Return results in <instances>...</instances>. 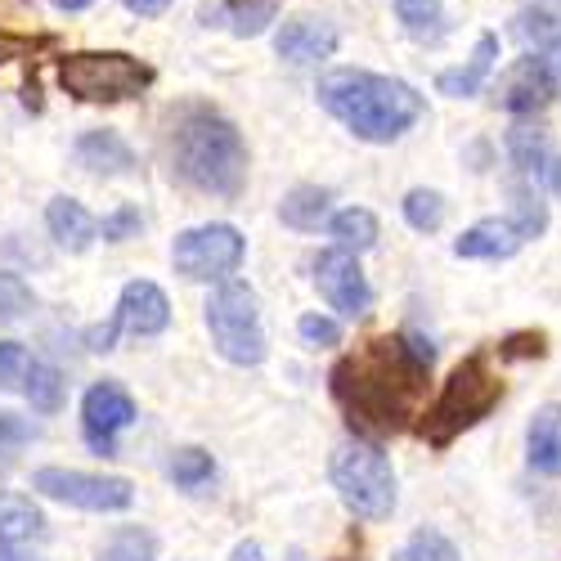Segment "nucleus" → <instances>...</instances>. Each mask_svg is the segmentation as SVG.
<instances>
[{
    "instance_id": "f257e3e1",
    "label": "nucleus",
    "mask_w": 561,
    "mask_h": 561,
    "mask_svg": "<svg viewBox=\"0 0 561 561\" xmlns=\"http://www.w3.org/2000/svg\"><path fill=\"white\" fill-rule=\"evenodd\" d=\"M432 342L423 337H373L364 351L333 368V396L346 409L351 427L364 436H396L417 409V396L432 373Z\"/></svg>"
},
{
    "instance_id": "f03ea898",
    "label": "nucleus",
    "mask_w": 561,
    "mask_h": 561,
    "mask_svg": "<svg viewBox=\"0 0 561 561\" xmlns=\"http://www.w3.org/2000/svg\"><path fill=\"white\" fill-rule=\"evenodd\" d=\"M171 171L198 194L239 198L248 190V145L239 126L207 104H180L171 113Z\"/></svg>"
},
{
    "instance_id": "7ed1b4c3",
    "label": "nucleus",
    "mask_w": 561,
    "mask_h": 561,
    "mask_svg": "<svg viewBox=\"0 0 561 561\" xmlns=\"http://www.w3.org/2000/svg\"><path fill=\"white\" fill-rule=\"evenodd\" d=\"M314 95L346 130H355V139H364V145H391V139H400L427 108L409 81L364 72V68H337L329 77H319Z\"/></svg>"
},
{
    "instance_id": "20e7f679",
    "label": "nucleus",
    "mask_w": 561,
    "mask_h": 561,
    "mask_svg": "<svg viewBox=\"0 0 561 561\" xmlns=\"http://www.w3.org/2000/svg\"><path fill=\"white\" fill-rule=\"evenodd\" d=\"M499 400H503V378L490 368V355L485 351L467 355L445 378L432 409L423 413V440L432 449H449L462 432H472L481 417H490Z\"/></svg>"
},
{
    "instance_id": "39448f33",
    "label": "nucleus",
    "mask_w": 561,
    "mask_h": 561,
    "mask_svg": "<svg viewBox=\"0 0 561 561\" xmlns=\"http://www.w3.org/2000/svg\"><path fill=\"white\" fill-rule=\"evenodd\" d=\"M329 481L337 490V499L355 512L359 522H387L396 512V472H391V458L364 440L351 436L333 449L329 458Z\"/></svg>"
},
{
    "instance_id": "423d86ee",
    "label": "nucleus",
    "mask_w": 561,
    "mask_h": 561,
    "mask_svg": "<svg viewBox=\"0 0 561 561\" xmlns=\"http://www.w3.org/2000/svg\"><path fill=\"white\" fill-rule=\"evenodd\" d=\"M59 85L81 104H122L153 85V68L126 50H77L59 59Z\"/></svg>"
},
{
    "instance_id": "0eeeda50",
    "label": "nucleus",
    "mask_w": 561,
    "mask_h": 561,
    "mask_svg": "<svg viewBox=\"0 0 561 561\" xmlns=\"http://www.w3.org/2000/svg\"><path fill=\"white\" fill-rule=\"evenodd\" d=\"M207 333L211 346L239 368H256L270 355L265 329H261V301L248 284L229 278L207 297Z\"/></svg>"
},
{
    "instance_id": "6e6552de",
    "label": "nucleus",
    "mask_w": 561,
    "mask_h": 561,
    "mask_svg": "<svg viewBox=\"0 0 561 561\" xmlns=\"http://www.w3.org/2000/svg\"><path fill=\"white\" fill-rule=\"evenodd\" d=\"M243 252H248L243 233L216 220V225H194V229L175 233L171 265L180 278H190V284H216V278H225L243 265Z\"/></svg>"
},
{
    "instance_id": "1a4fd4ad",
    "label": "nucleus",
    "mask_w": 561,
    "mask_h": 561,
    "mask_svg": "<svg viewBox=\"0 0 561 561\" xmlns=\"http://www.w3.org/2000/svg\"><path fill=\"white\" fill-rule=\"evenodd\" d=\"M32 490L41 499H55L81 512H126L135 503V485L126 477L104 472H77V467H36Z\"/></svg>"
},
{
    "instance_id": "9d476101",
    "label": "nucleus",
    "mask_w": 561,
    "mask_h": 561,
    "mask_svg": "<svg viewBox=\"0 0 561 561\" xmlns=\"http://www.w3.org/2000/svg\"><path fill=\"white\" fill-rule=\"evenodd\" d=\"M135 423V400L122 382H95L81 396V432L95 454H113L117 436Z\"/></svg>"
},
{
    "instance_id": "9b49d317",
    "label": "nucleus",
    "mask_w": 561,
    "mask_h": 561,
    "mask_svg": "<svg viewBox=\"0 0 561 561\" xmlns=\"http://www.w3.org/2000/svg\"><path fill=\"white\" fill-rule=\"evenodd\" d=\"M314 284H319L323 301H329L342 319H359V314H368V306H373L368 274L359 270V256H355V252H342V248L323 252V256L314 261Z\"/></svg>"
},
{
    "instance_id": "f8f14e48",
    "label": "nucleus",
    "mask_w": 561,
    "mask_h": 561,
    "mask_svg": "<svg viewBox=\"0 0 561 561\" xmlns=\"http://www.w3.org/2000/svg\"><path fill=\"white\" fill-rule=\"evenodd\" d=\"M557 90H561V77L552 72V64L539 59V55H526L499 77V95L494 100L507 113L530 117V113H539V108H548L557 100Z\"/></svg>"
},
{
    "instance_id": "ddd939ff",
    "label": "nucleus",
    "mask_w": 561,
    "mask_h": 561,
    "mask_svg": "<svg viewBox=\"0 0 561 561\" xmlns=\"http://www.w3.org/2000/svg\"><path fill=\"white\" fill-rule=\"evenodd\" d=\"M507 158H512V167H517L526 180H535L539 190L561 198V149L548 139L543 126H526V122L512 126L507 130Z\"/></svg>"
},
{
    "instance_id": "4468645a",
    "label": "nucleus",
    "mask_w": 561,
    "mask_h": 561,
    "mask_svg": "<svg viewBox=\"0 0 561 561\" xmlns=\"http://www.w3.org/2000/svg\"><path fill=\"white\" fill-rule=\"evenodd\" d=\"M113 319L130 337H158L171 323V301H167V293L158 284H149V278H130V284L122 288V297H117V314Z\"/></svg>"
},
{
    "instance_id": "2eb2a0df",
    "label": "nucleus",
    "mask_w": 561,
    "mask_h": 561,
    "mask_svg": "<svg viewBox=\"0 0 561 561\" xmlns=\"http://www.w3.org/2000/svg\"><path fill=\"white\" fill-rule=\"evenodd\" d=\"M337 41L342 36L329 19H288L274 36V50L288 64H319V59H333Z\"/></svg>"
},
{
    "instance_id": "dca6fc26",
    "label": "nucleus",
    "mask_w": 561,
    "mask_h": 561,
    "mask_svg": "<svg viewBox=\"0 0 561 561\" xmlns=\"http://www.w3.org/2000/svg\"><path fill=\"white\" fill-rule=\"evenodd\" d=\"M526 243V233L512 225V220H477L472 229H462L458 239H454V256L462 261H507V256H517Z\"/></svg>"
},
{
    "instance_id": "f3484780",
    "label": "nucleus",
    "mask_w": 561,
    "mask_h": 561,
    "mask_svg": "<svg viewBox=\"0 0 561 561\" xmlns=\"http://www.w3.org/2000/svg\"><path fill=\"white\" fill-rule=\"evenodd\" d=\"M72 158H77L81 171L104 175V180H113V175H130V171H135V153H130V145H126L117 130H85V135L77 139Z\"/></svg>"
},
{
    "instance_id": "a211bd4d",
    "label": "nucleus",
    "mask_w": 561,
    "mask_h": 561,
    "mask_svg": "<svg viewBox=\"0 0 561 561\" xmlns=\"http://www.w3.org/2000/svg\"><path fill=\"white\" fill-rule=\"evenodd\" d=\"M494 64H499V36L494 32H481L472 59H467L462 68H445L436 77V90H440V95H449V100H472V95H481V90H485Z\"/></svg>"
},
{
    "instance_id": "6ab92c4d",
    "label": "nucleus",
    "mask_w": 561,
    "mask_h": 561,
    "mask_svg": "<svg viewBox=\"0 0 561 561\" xmlns=\"http://www.w3.org/2000/svg\"><path fill=\"white\" fill-rule=\"evenodd\" d=\"M45 229H50V239L64 248V252H85L90 243H95V233H100V225H95V216H90L77 198H50V207H45Z\"/></svg>"
},
{
    "instance_id": "aec40b11",
    "label": "nucleus",
    "mask_w": 561,
    "mask_h": 561,
    "mask_svg": "<svg viewBox=\"0 0 561 561\" xmlns=\"http://www.w3.org/2000/svg\"><path fill=\"white\" fill-rule=\"evenodd\" d=\"M526 462L543 477H561V404L535 409L530 427H526Z\"/></svg>"
},
{
    "instance_id": "412c9836",
    "label": "nucleus",
    "mask_w": 561,
    "mask_h": 561,
    "mask_svg": "<svg viewBox=\"0 0 561 561\" xmlns=\"http://www.w3.org/2000/svg\"><path fill=\"white\" fill-rule=\"evenodd\" d=\"M278 220L288 229L314 233L319 225L333 220V194L323 190V184H297V190H288L284 203H278Z\"/></svg>"
},
{
    "instance_id": "4be33fe9",
    "label": "nucleus",
    "mask_w": 561,
    "mask_h": 561,
    "mask_svg": "<svg viewBox=\"0 0 561 561\" xmlns=\"http://www.w3.org/2000/svg\"><path fill=\"white\" fill-rule=\"evenodd\" d=\"M45 539V517L32 499L0 494V548H32Z\"/></svg>"
},
{
    "instance_id": "5701e85b",
    "label": "nucleus",
    "mask_w": 561,
    "mask_h": 561,
    "mask_svg": "<svg viewBox=\"0 0 561 561\" xmlns=\"http://www.w3.org/2000/svg\"><path fill=\"white\" fill-rule=\"evenodd\" d=\"M329 233L337 239L342 252L359 256V252H368L373 243H378V216H373L368 207H342V211H333Z\"/></svg>"
},
{
    "instance_id": "b1692460",
    "label": "nucleus",
    "mask_w": 561,
    "mask_h": 561,
    "mask_svg": "<svg viewBox=\"0 0 561 561\" xmlns=\"http://www.w3.org/2000/svg\"><path fill=\"white\" fill-rule=\"evenodd\" d=\"M507 220L517 225L526 239H539V233L548 229V203H543L535 180H517V184H512V216Z\"/></svg>"
},
{
    "instance_id": "393cba45",
    "label": "nucleus",
    "mask_w": 561,
    "mask_h": 561,
    "mask_svg": "<svg viewBox=\"0 0 561 561\" xmlns=\"http://www.w3.org/2000/svg\"><path fill=\"white\" fill-rule=\"evenodd\" d=\"M396 19L413 41H440L445 32V5L440 0H396Z\"/></svg>"
},
{
    "instance_id": "a878e982",
    "label": "nucleus",
    "mask_w": 561,
    "mask_h": 561,
    "mask_svg": "<svg viewBox=\"0 0 561 561\" xmlns=\"http://www.w3.org/2000/svg\"><path fill=\"white\" fill-rule=\"evenodd\" d=\"M23 396L32 400L36 413H55V409L64 404V378H59V368L45 364V359H32L27 382H23Z\"/></svg>"
},
{
    "instance_id": "bb28decb",
    "label": "nucleus",
    "mask_w": 561,
    "mask_h": 561,
    "mask_svg": "<svg viewBox=\"0 0 561 561\" xmlns=\"http://www.w3.org/2000/svg\"><path fill=\"white\" fill-rule=\"evenodd\" d=\"M400 211H404L409 229H417V233H436L445 225V198L436 190H409Z\"/></svg>"
},
{
    "instance_id": "cd10ccee",
    "label": "nucleus",
    "mask_w": 561,
    "mask_h": 561,
    "mask_svg": "<svg viewBox=\"0 0 561 561\" xmlns=\"http://www.w3.org/2000/svg\"><path fill=\"white\" fill-rule=\"evenodd\" d=\"M396 561H462L454 539L440 535L436 526H423V530H413V539L396 552Z\"/></svg>"
},
{
    "instance_id": "c85d7f7f",
    "label": "nucleus",
    "mask_w": 561,
    "mask_h": 561,
    "mask_svg": "<svg viewBox=\"0 0 561 561\" xmlns=\"http://www.w3.org/2000/svg\"><path fill=\"white\" fill-rule=\"evenodd\" d=\"M171 481L180 485V490H198V485H207L211 481V472H216V458L207 454V449H175V458H171Z\"/></svg>"
},
{
    "instance_id": "c756f323",
    "label": "nucleus",
    "mask_w": 561,
    "mask_h": 561,
    "mask_svg": "<svg viewBox=\"0 0 561 561\" xmlns=\"http://www.w3.org/2000/svg\"><path fill=\"white\" fill-rule=\"evenodd\" d=\"M153 557H158V539L149 530H135V526L117 530L100 552V561H153Z\"/></svg>"
},
{
    "instance_id": "7c9ffc66",
    "label": "nucleus",
    "mask_w": 561,
    "mask_h": 561,
    "mask_svg": "<svg viewBox=\"0 0 561 561\" xmlns=\"http://www.w3.org/2000/svg\"><path fill=\"white\" fill-rule=\"evenodd\" d=\"M233 36H261L274 23V0H233L225 10Z\"/></svg>"
},
{
    "instance_id": "2f4dec72",
    "label": "nucleus",
    "mask_w": 561,
    "mask_h": 561,
    "mask_svg": "<svg viewBox=\"0 0 561 561\" xmlns=\"http://www.w3.org/2000/svg\"><path fill=\"white\" fill-rule=\"evenodd\" d=\"M297 333H301L306 346H319V351L342 346V323L329 319V314H301V319H297Z\"/></svg>"
},
{
    "instance_id": "473e14b6",
    "label": "nucleus",
    "mask_w": 561,
    "mask_h": 561,
    "mask_svg": "<svg viewBox=\"0 0 561 561\" xmlns=\"http://www.w3.org/2000/svg\"><path fill=\"white\" fill-rule=\"evenodd\" d=\"M27 368H32V355L19 342H0V391L23 387L27 382Z\"/></svg>"
},
{
    "instance_id": "72a5a7b5",
    "label": "nucleus",
    "mask_w": 561,
    "mask_h": 561,
    "mask_svg": "<svg viewBox=\"0 0 561 561\" xmlns=\"http://www.w3.org/2000/svg\"><path fill=\"white\" fill-rule=\"evenodd\" d=\"M32 310V288L23 284L19 274L0 270V319H19Z\"/></svg>"
},
{
    "instance_id": "f704fd0d",
    "label": "nucleus",
    "mask_w": 561,
    "mask_h": 561,
    "mask_svg": "<svg viewBox=\"0 0 561 561\" xmlns=\"http://www.w3.org/2000/svg\"><path fill=\"white\" fill-rule=\"evenodd\" d=\"M499 355L503 359H543L548 355V337L543 333H507L503 342H499Z\"/></svg>"
},
{
    "instance_id": "c9c22d12",
    "label": "nucleus",
    "mask_w": 561,
    "mask_h": 561,
    "mask_svg": "<svg viewBox=\"0 0 561 561\" xmlns=\"http://www.w3.org/2000/svg\"><path fill=\"white\" fill-rule=\"evenodd\" d=\"M139 225H145V216H139V207H117L113 216H104V239L108 243H126V239H135L139 233Z\"/></svg>"
},
{
    "instance_id": "e433bc0d",
    "label": "nucleus",
    "mask_w": 561,
    "mask_h": 561,
    "mask_svg": "<svg viewBox=\"0 0 561 561\" xmlns=\"http://www.w3.org/2000/svg\"><path fill=\"white\" fill-rule=\"evenodd\" d=\"M27 50H32V41H27V36L0 27V68H5L10 59H19V55H27Z\"/></svg>"
},
{
    "instance_id": "4c0bfd02",
    "label": "nucleus",
    "mask_w": 561,
    "mask_h": 561,
    "mask_svg": "<svg viewBox=\"0 0 561 561\" xmlns=\"http://www.w3.org/2000/svg\"><path fill=\"white\" fill-rule=\"evenodd\" d=\"M32 436H36L32 423H23L14 413H0V440H32Z\"/></svg>"
},
{
    "instance_id": "58836bf2",
    "label": "nucleus",
    "mask_w": 561,
    "mask_h": 561,
    "mask_svg": "<svg viewBox=\"0 0 561 561\" xmlns=\"http://www.w3.org/2000/svg\"><path fill=\"white\" fill-rule=\"evenodd\" d=\"M117 333H122V323H117V319H113V323H100V329H90V333H85V346H90V351H113Z\"/></svg>"
},
{
    "instance_id": "ea45409f",
    "label": "nucleus",
    "mask_w": 561,
    "mask_h": 561,
    "mask_svg": "<svg viewBox=\"0 0 561 561\" xmlns=\"http://www.w3.org/2000/svg\"><path fill=\"white\" fill-rule=\"evenodd\" d=\"M122 5L130 10V14H139V19H158L171 0H122Z\"/></svg>"
},
{
    "instance_id": "a19ab883",
    "label": "nucleus",
    "mask_w": 561,
    "mask_h": 561,
    "mask_svg": "<svg viewBox=\"0 0 561 561\" xmlns=\"http://www.w3.org/2000/svg\"><path fill=\"white\" fill-rule=\"evenodd\" d=\"M229 561H265V552H261V543H256V539H243V543H233Z\"/></svg>"
},
{
    "instance_id": "79ce46f5",
    "label": "nucleus",
    "mask_w": 561,
    "mask_h": 561,
    "mask_svg": "<svg viewBox=\"0 0 561 561\" xmlns=\"http://www.w3.org/2000/svg\"><path fill=\"white\" fill-rule=\"evenodd\" d=\"M0 561H36L32 548H0Z\"/></svg>"
},
{
    "instance_id": "37998d69",
    "label": "nucleus",
    "mask_w": 561,
    "mask_h": 561,
    "mask_svg": "<svg viewBox=\"0 0 561 561\" xmlns=\"http://www.w3.org/2000/svg\"><path fill=\"white\" fill-rule=\"evenodd\" d=\"M548 64H552V72L561 77V32L552 36V45H548Z\"/></svg>"
},
{
    "instance_id": "c03bdc74",
    "label": "nucleus",
    "mask_w": 561,
    "mask_h": 561,
    "mask_svg": "<svg viewBox=\"0 0 561 561\" xmlns=\"http://www.w3.org/2000/svg\"><path fill=\"white\" fill-rule=\"evenodd\" d=\"M95 0H55V10H64V14H77V10H90Z\"/></svg>"
},
{
    "instance_id": "a18cd8bd",
    "label": "nucleus",
    "mask_w": 561,
    "mask_h": 561,
    "mask_svg": "<svg viewBox=\"0 0 561 561\" xmlns=\"http://www.w3.org/2000/svg\"><path fill=\"white\" fill-rule=\"evenodd\" d=\"M288 561H306V552H301V548H293V552H288Z\"/></svg>"
}]
</instances>
